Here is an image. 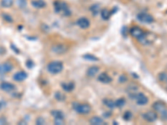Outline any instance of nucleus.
Segmentation results:
<instances>
[{
	"label": "nucleus",
	"mask_w": 167,
	"mask_h": 125,
	"mask_svg": "<svg viewBox=\"0 0 167 125\" xmlns=\"http://www.w3.org/2000/svg\"><path fill=\"white\" fill-rule=\"evenodd\" d=\"M36 123L38 125L45 124V120L42 118V117H39V118H37V120H36Z\"/></svg>",
	"instance_id": "nucleus-30"
},
{
	"label": "nucleus",
	"mask_w": 167,
	"mask_h": 125,
	"mask_svg": "<svg viewBox=\"0 0 167 125\" xmlns=\"http://www.w3.org/2000/svg\"><path fill=\"white\" fill-rule=\"evenodd\" d=\"M52 51L57 54H63L68 51V47L64 44H55L52 47Z\"/></svg>",
	"instance_id": "nucleus-13"
},
{
	"label": "nucleus",
	"mask_w": 167,
	"mask_h": 125,
	"mask_svg": "<svg viewBox=\"0 0 167 125\" xmlns=\"http://www.w3.org/2000/svg\"><path fill=\"white\" fill-rule=\"evenodd\" d=\"M100 13H101V17H102V18L104 19V20H108L109 18H110V15H111L110 11L109 10V9H107V8H104V9H103V10H101Z\"/></svg>",
	"instance_id": "nucleus-22"
},
{
	"label": "nucleus",
	"mask_w": 167,
	"mask_h": 125,
	"mask_svg": "<svg viewBox=\"0 0 167 125\" xmlns=\"http://www.w3.org/2000/svg\"><path fill=\"white\" fill-rule=\"evenodd\" d=\"M129 34H130V35L132 37L139 40L143 43H147L146 40H147V35L148 34L139 27H137V26L132 27V28H130V30H129Z\"/></svg>",
	"instance_id": "nucleus-1"
},
{
	"label": "nucleus",
	"mask_w": 167,
	"mask_h": 125,
	"mask_svg": "<svg viewBox=\"0 0 167 125\" xmlns=\"http://www.w3.org/2000/svg\"><path fill=\"white\" fill-rule=\"evenodd\" d=\"M159 79L161 81V82H165L167 81V74L165 73H162L159 74Z\"/></svg>",
	"instance_id": "nucleus-29"
},
{
	"label": "nucleus",
	"mask_w": 167,
	"mask_h": 125,
	"mask_svg": "<svg viewBox=\"0 0 167 125\" xmlns=\"http://www.w3.org/2000/svg\"><path fill=\"white\" fill-rule=\"evenodd\" d=\"M51 114L54 118V123L62 125L64 123V114L60 110H53Z\"/></svg>",
	"instance_id": "nucleus-6"
},
{
	"label": "nucleus",
	"mask_w": 167,
	"mask_h": 125,
	"mask_svg": "<svg viewBox=\"0 0 167 125\" xmlns=\"http://www.w3.org/2000/svg\"><path fill=\"white\" fill-rule=\"evenodd\" d=\"M123 118L126 121H129L132 118V113L130 111H126L123 114Z\"/></svg>",
	"instance_id": "nucleus-26"
},
{
	"label": "nucleus",
	"mask_w": 167,
	"mask_h": 125,
	"mask_svg": "<svg viewBox=\"0 0 167 125\" xmlns=\"http://www.w3.org/2000/svg\"><path fill=\"white\" fill-rule=\"evenodd\" d=\"M13 64L9 62H5L0 63V74L4 75L6 73H8L13 69Z\"/></svg>",
	"instance_id": "nucleus-8"
},
{
	"label": "nucleus",
	"mask_w": 167,
	"mask_h": 125,
	"mask_svg": "<svg viewBox=\"0 0 167 125\" xmlns=\"http://www.w3.org/2000/svg\"><path fill=\"white\" fill-rule=\"evenodd\" d=\"M54 8L55 13L61 14L63 16H69L71 14L70 8L68 7L66 3L62 2V1H56L54 4Z\"/></svg>",
	"instance_id": "nucleus-2"
},
{
	"label": "nucleus",
	"mask_w": 167,
	"mask_h": 125,
	"mask_svg": "<svg viewBox=\"0 0 167 125\" xmlns=\"http://www.w3.org/2000/svg\"><path fill=\"white\" fill-rule=\"evenodd\" d=\"M84 59H87V60H90V61H97L98 59L96 57H94L93 55H90V54H85L84 55Z\"/></svg>",
	"instance_id": "nucleus-28"
},
{
	"label": "nucleus",
	"mask_w": 167,
	"mask_h": 125,
	"mask_svg": "<svg viewBox=\"0 0 167 125\" xmlns=\"http://www.w3.org/2000/svg\"><path fill=\"white\" fill-rule=\"evenodd\" d=\"M76 24L80 28H83V29H86V28H88L90 26V20L88 19L87 18L85 17L80 18L77 20Z\"/></svg>",
	"instance_id": "nucleus-12"
},
{
	"label": "nucleus",
	"mask_w": 167,
	"mask_h": 125,
	"mask_svg": "<svg viewBox=\"0 0 167 125\" xmlns=\"http://www.w3.org/2000/svg\"><path fill=\"white\" fill-rule=\"evenodd\" d=\"M90 123L93 125H103L105 124V122L100 117H93L90 119Z\"/></svg>",
	"instance_id": "nucleus-19"
},
{
	"label": "nucleus",
	"mask_w": 167,
	"mask_h": 125,
	"mask_svg": "<svg viewBox=\"0 0 167 125\" xmlns=\"http://www.w3.org/2000/svg\"><path fill=\"white\" fill-rule=\"evenodd\" d=\"M5 53H6V49L3 46L0 45V55H4Z\"/></svg>",
	"instance_id": "nucleus-32"
},
{
	"label": "nucleus",
	"mask_w": 167,
	"mask_h": 125,
	"mask_svg": "<svg viewBox=\"0 0 167 125\" xmlns=\"http://www.w3.org/2000/svg\"><path fill=\"white\" fill-rule=\"evenodd\" d=\"M137 91H138V86H136V84H130V86L128 87V93L129 95L132 98H135L136 95L137 94Z\"/></svg>",
	"instance_id": "nucleus-16"
},
{
	"label": "nucleus",
	"mask_w": 167,
	"mask_h": 125,
	"mask_svg": "<svg viewBox=\"0 0 167 125\" xmlns=\"http://www.w3.org/2000/svg\"><path fill=\"white\" fill-rule=\"evenodd\" d=\"M73 108L74 111L80 114H88L91 112V107L87 104L74 103Z\"/></svg>",
	"instance_id": "nucleus-4"
},
{
	"label": "nucleus",
	"mask_w": 167,
	"mask_h": 125,
	"mask_svg": "<svg viewBox=\"0 0 167 125\" xmlns=\"http://www.w3.org/2000/svg\"><path fill=\"white\" fill-rule=\"evenodd\" d=\"M27 77H28V74L25 73V72H24V71H19V72H17V73H14L13 79L16 82H22V81L26 79Z\"/></svg>",
	"instance_id": "nucleus-14"
},
{
	"label": "nucleus",
	"mask_w": 167,
	"mask_h": 125,
	"mask_svg": "<svg viewBox=\"0 0 167 125\" xmlns=\"http://www.w3.org/2000/svg\"><path fill=\"white\" fill-rule=\"evenodd\" d=\"M125 98H119L116 101H115V107H117V108H122L123 106H125Z\"/></svg>",
	"instance_id": "nucleus-24"
},
{
	"label": "nucleus",
	"mask_w": 167,
	"mask_h": 125,
	"mask_svg": "<svg viewBox=\"0 0 167 125\" xmlns=\"http://www.w3.org/2000/svg\"><path fill=\"white\" fill-rule=\"evenodd\" d=\"M7 123H8L7 119L4 118V117H1V118H0V125L7 124Z\"/></svg>",
	"instance_id": "nucleus-31"
},
{
	"label": "nucleus",
	"mask_w": 167,
	"mask_h": 125,
	"mask_svg": "<svg viewBox=\"0 0 167 125\" xmlns=\"http://www.w3.org/2000/svg\"><path fill=\"white\" fill-rule=\"evenodd\" d=\"M99 70H100V68L96 66H92L90 67V68H89L87 71L88 76H90V77L95 76V75L98 73V72H99Z\"/></svg>",
	"instance_id": "nucleus-20"
},
{
	"label": "nucleus",
	"mask_w": 167,
	"mask_h": 125,
	"mask_svg": "<svg viewBox=\"0 0 167 125\" xmlns=\"http://www.w3.org/2000/svg\"><path fill=\"white\" fill-rule=\"evenodd\" d=\"M137 19L144 24H151L154 22V18L150 14L141 12L137 14Z\"/></svg>",
	"instance_id": "nucleus-7"
},
{
	"label": "nucleus",
	"mask_w": 167,
	"mask_h": 125,
	"mask_svg": "<svg viewBox=\"0 0 167 125\" xmlns=\"http://www.w3.org/2000/svg\"><path fill=\"white\" fill-rule=\"evenodd\" d=\"M4 105H5V102H4V101H1V102H0V108H3Z\"/></svg>",
	"instance_id": "nucleus-33"
},
{
	"label": "nucleus",
	"mask_w": 167,
	"mask_h": 125,
	"mask_svg": "<svg viewBox=\"0 0 167 125\" xmlns=\"http://www.w3.org/2000/svg\"><path fill=\"white\" fill-rule=\"evenodd\" d=\"M2 17H3V18H4V20L6 21V22H8V23H12V22H13V18H12V17H11L9 14H2Z\"/></svg>",
	"instance_id": "nucleus-27"
},
{
	"label": "nucleus",
	"mask_w": 167,
	"mask_h": 125,
	"mask_svg": "<svg viewBox=\"0 0 167 125\" xmlns=\"http://www.w3.org/2000/svg\"><path fill=\"white\" fill-rule=\"evenodd\" d=\"M22 1H26V0H22Z\"/></svg>",
	"instance_id": "nucleus-34"
},
{
	"label": "nucleus",
	"mask_w": 167,
	"mask_h": 125,
	"mask_svg": "<svg viewBox=\"0 0 167 125\" xmlns=\"http://www.w3.org/2000/svg\"><path fill=\"white\" fill-rule=\"evenodd\" d=\"M135 98H136V104H138V105H140V106L146 105L149 102V99H148L147 96L145 95L144 94H142V93H139V94H136Z\"/></svg>",
	"instance_id": "nucleus-10"
},
{
	"label": "nucleus",
	"mask_w": 167,
	"mask_h": 125,
	"mask_svg": "<svg viewBox=\"0 0 167 125\" xmlns=\"http://www.w3.org/2000/svg\"><path fill=\"white\" fill-rule=\"evenodd\" d=\"M61 87L64 89V91L65 92H71V91L74 90V84L72 82H69V83H63L61 84Z\"/></svg>",
	"instance_id": "nucleus-18"
},
{
	"label": "nucleus",
	"mask_w": 167,
	"mask_h": 125,
	"mask_svg": "<svg viewBox=\"0 0 167 125\" xmlns=\"http://www.w3.org/2000/svg\"><path fill=\"white\" fill-rule=\"evenodd\" d=\"M90 12L93 14L94 16H96V15L99 14L100 11V7L99 4H93V5L90 8Z\"/></svg>",
	"instance_id": "nucleus-21"
},
{
	"label": "nucleus",
	"mask_w": 167,
	"mask_h": 125,
	"mask_svg": "<svg viewBox=\"0 0 167 125\" xmlns=\"http://www.w3.org/2000/svg\"><path fill=\"white\" fill-rule=\"evenodd\" d=\"M1 6L3 8H10L14 4V0H1Z\"/></svg>",
	"instance_id": "nucleus-23"
},
{
	"label": "nucleus",
	"mask_w": 167,
	"mask_h": 125,
	"mask_svg": "<svg viewBox=\"0 0 167 125\" xmlns=\"http://www.w3.org/2000/svg\"><path fill=\"white\" fill-rule=\"evenodd\" d=\"M104 104L106 107H108L109 108H115V101L110 100V99H104Z\"/></svg>",
	"instance_id": "nucleus-25"
},
{
	"label": "nucleus",
	"mask_w": 167,
	"mask_h": 125,
	"mask_svg": "<svg viewBox=\"0 0 167 125\" xmlns=\"http://www.w3.org/2000/svg\"><path fill=\"white\" fill-rule=\"evenodd\" d=\"M143 118L149 123H153L157 119V113L155 111H148L142 115Z\"/></svg>",
	"instance_id": "nucleus-9"
},
{
	"label": "nucleus",
	"mask_w": 167,
	"mask_h": 125,
	"mask_svg": "<svg viewBox=\"0 0 167 125\" xmlns=\"http://www.w3.org/2000/svg\"><path fill=\"white\" fill-rule=\"evenodd\" d=\"M0 89L6 92V93H11L16 89V87L13 83H8V82H3L0 84Z\"/></svg>",
	"instance_id": "nucleus-11"
},
{
	"label": "nucleus",
	"mask_w": 167,
	"mask_h": 125,
	"mask_svg": "<svg viewBox=\"0 0 167 125\" xmlns=\"http://www.w3.org/2000/svg\"><path fill=\"white\" fill-rule=\"evenodd\" d=\"M63 69H64V65H63L62 62L59 61H53L50 62L47 66V69L49 73L52 74H57L62 72Z\"/></svg>",
	"instance_id": "nucleus-5"
},
{
	"label": "nucleus",
	"mask_w": 167,
	"mask_h": 125,
	"mask_svg": "<svg viewBox=\"0 0 167 125\" xmlns=\"http://www.w3.org/2000/svg\"><path fill=\"white\" fill-rule=\"evenodd\" d=\"M153 108L157 114H159L163 121H167V107L162 102H156L153 104Z\"/></svg>",
	"instance_id": "nucleus-3"
},
{
	"label": "nucleus",
	"mask_w": 167,
	"mask_h": 125,
	"mask_svg": "<svg viewBox=\"0 0 167 125\" xmlns=\"http://www.w3.org/2000/svg\"><path fill=\"white\" fill-rule=\"evenodd\" d=\"M31 4L33 7L36 8H43L46 7V3L44 0H33Z\"/></svg>",
	"instance_id": "nucleus-17"
},
{
	"label": "nucleus",
	"mask_w": 167,
	"mask_h": 125,
	"mask_svg": "<svg viewBox=\"0 0 167 125\" xmlns=\"http://www.w3.org/2000/svg\"><path fill=\"white\" fill-rule=\"evenodd\" d=\"M166 88H167V84H166Z\"/></svg>",
	"instance_id": "nucleus-35"
},
{
	"label": "nucleus",
	"mask_w": 167,
	"mask_h": 125,
	"mask_svg": "<svg viewBox=\"0 0 167 125\" xmlns=\"http://www.w3.org/2000/svg\"><path fill=\"white\" fill-rule=\"evenodd\" d=\"M98 80L102 83H109L111 82L112 79L111 77L106 73H102L98 77Z\"/></svg>",
	"instance_id": "nucleus-15"
}]
</instances>
